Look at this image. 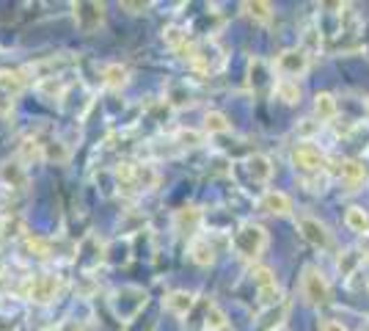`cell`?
Wrapping results in <instances>:
<instances>
[{
	"label": "cell",
	"mask_w": 369,
	"mask_h": 331,
	"mask_svg": "<svg viewBox=\"0 0 369 331\" xmlns=\"http://www.w3.org/2000/svg\"><path fill=\"white\" fill-rule=\"evenodd\" d=\"M268 229L265 227H259V224H254V221H245V224H240V229L234 232V238H231V246L237 251V257H243V259H256L265 248H268Z\"/></svg>",
	"instance_id": "cell-1"
},
{
	"label": "cell",
	"mask_w": 369,
	"mask_h": 331,
	"mask_svg": "<svg viewBox=\"0 0 369 331\" xmlns=\"http://www.w3.org/2000/svg\"><path fill=\"white\" fill-rule=\"evenodd\" d=\"M110 307H113V312H116L119 321L130 323V321H136L138 312L147 307V293H144L141 287H136V284H124V287H119V290L113 293Z\"/></svg>",
	"instance_id": "cell-2"
},
{
	"label": "cell",
	"mask_w": 369,
	"mask_h": 331,
	"mask_svg": "<svg viewBox=\"0 0 369 331\" xmlns=\"http://www.w3.org/2000/svg\"><path fill=\"white\" fill-rule=\"evenodd\" d=\"M300 293H303L306 304H311V307H325V304L331 301V284H328V279H325L314 265H306V268H303Z\"/></svg>",
	"instance_id": "cell-3"
},
{
	"label": "cell",
	"mask_w": 369,
	"mask_h": 331,
	"mask_svg": "<svg viewBox=\"0 0 369 331\" xmlns=\"http://www.w3.org/2000/svg\"><path fill=\"white\" fill-rule=\"evenodd\" d=\"M309 64H311V61H309V53H306L303 47H290V50L279 53L273 70H276L281 78H287V81H297V78H303V75L309 72Z\"/></svg>",
	"instance_id": "cell-4"
},
{
	"label": "cell",
	"mask_w": 369,
	"mask_h": 331,
	"mask_svg": "<svg viewBox=\"0 0 369 331\" xmlns=\"http://www.w3.org/2000/svg\"><path fill=\"white\" fill-rule=\"evenodd\" d=\"M72 17H74V25L80 33L91 36L102 28L105 22V6L102 3H74L72 6Z\"/></svg>",
	"instance_id": "cell-5"
},
{
	"label": "cell",
	"mask_w": 369,
	"mask_h": 331,
	"mask_svg": "<svg viewBox=\"0 0 369 331\" xmlns=\"http://www.w3.org/2000/svg\"><path fill=\"white\" fill-rule=\"evenodd\" d=\"M58 290H61V279H58L56 273H39V276L28 279V284H25V296H28L31 301H36V304H50V301H56Z\"/></svg>",
	"instance_id": "cell-6"
},
{
	"label": "cell",
	"mask_w": 369,
	"mask_h": 331,
	"mask_svg": "<svg viewBox=\"0 0 369 331\" xmlns=\"http://www.w3.org/2000/svg\"><path fill=\"white\" fill-rule=\"evenodd\" d=\"M297 232L303 235V241H309L314 248H331V243H334L331 229L320 218H311V216H300L297 218Z\"/></svg>",
	"instance_id": "cell-7"
},
{
	"label": "cell",
	"mask_w": 369,
	"mask_h": 331,
	"mask_svg": "<svg viewBox=\"0 0 369 331\" xmlns=\"http://www.w3.org/2000/svg\"><path fill=\"white\" fill-rule=\"evenodd\" d=\"M293 163H295V168L306 171V174H320L325 168V155L314 144L303 141V144H297L293 150Z\"/></svg>",
	"instance_id": "cell-8"
},
{
	"label": "cell",
	"mask_w": 369,
	"mask_h": 331,
	"mask_svg": "<svg viewBox=\"0 0 369 331\" xmlns=\"http://www.w3.org/2000/svg\"><path fill=\"white\" fill-rule=\"evenodd\" d=\"M0 182L8 188V191H22L28 185V168L19 158L14 161H3L0 163Z\"/></svg>",
	"instance_id": "cell-9"
},
{
	"label": "cell",
	"mask_w": 369,
	"mask_h": 331,
	"mask_svg": "<svg viewBox=\"0 0 369 331\" xmlns=\"http://www.w3.org/2000/svg\"><path fill=\"white\" fill-rule=\"evenodd\" d=\"M369 179V166L364 161H345L342 163V185L347 193H356Z\"/></svg>",
	"instance_id": "cell-10"
},
{
	"label": "cell",
	"mask_w": 369,
	"mask_h": 331,
	"mask_svg": "<svg viewBox=\"0 0 369 331\" xmlns=\"http://www.w3.org/2000/svg\"><path fill=\"white\" fill-rule=\"evenodd\" d=\"M193 304H196V296L188 293V290H171V293L163 298L165 312H171V315H177V318H185V315L193 309Z\"/></svg>",
	"instance_id": "cell-11"
},
{
	"label": "cell",
	"mask_w": 369,
	"mask_h": 331,
	"mask_svg": "<svg viewBox=\"0 0 369 331\" xmlns=\"http://www.w3.org/2000/svg\"><path fill=\"white\" fill-rule=\"evenodd\" d=\"M259 207L265 213H270V216H290L293 213V199L284 191H268L259 199Z\"/></svg>",
	"instance_id": "cell-12"
},
{
	"label": "cell",
	"mask_w": 369,
	"mask_h": 331,
	"mask_svg": "<svg viewBox=\"0 0 369 331\" xmlns=\"http://www.w3.org/2000/svg\"><path fill=\"white\" fill-rule=\"evenodd\" d=\"M336 113H339L336 97L328 94V91H320V94L314 97V116H317V122H320V124H322V122H331V119H336Z\"/></svg>",
	"instance_id": "cell-13"
},
{
	"label": "cell",
	"mask_w": 369,
	"mask_h": 331,
	"mask_svg": "<svg viewBox=\"0 0 369 331\" xmlns=\"http://www.w3.org/2000/svg\"><path fill=\"white\" fill-rule=\"evenodd\" d=\"M188 254L196 265H213L215 262V248L207 238H193L190 246H188Z\"/></svg>",
	"instance_id": "cell-14"
},
{
	"label": "cell",
	"mask_w": 369,
	"mask_h": 331,
	"mask_svg": "<svg viewBox=\"0 0 369 331\" xmlns=\"http://www.w3.org/2000/svg\"><path fill=\"white\" fill-rule=\"evenodd\" d=\"M25 75H28L25 70H0V91H3L6 97H8V94H11V97L19 94V91L25 88V81H28Z\"/></svg>",
	"instance_id": "cell-15"
},
{
	"label": "cell",
	"mask_w": 369,
	"mask_h": 331,
	"mask_svg": "<svg viewBox=\"0 0 369 331\" xmlns=\"http://www.w3.org/2000/svg\"><path fill=\"white\" fill-rule=\"evenodd\" d=\"M245 168H248V174L254 177V182H268L270 177H273V163H270V158L268 155H251L248 161H245Z\"/></svg>",
	"instance_id": "cell-16"
},
{
	"label": "cell",
	"mask_w": 369,
	"mask_h": 331,
	"mask_svg": "<svg viewBox=\"0 0 369 331\" xmlns=\"http://www.w3.org/2000/svg\"><path fill=\"white\" fill-rule=\"evenodd\" d=\"M364 262V254L359 251V248H345V251H339V259H336V268H339V273L347 279V276H353L356 271H359V265Z\"/></svg>",
	"instance_id": "cell-17"
},
{
	"label": "cell",
	"mask_w": 369,
	"mask_h": 331,
	"mask_svg": "<svg viewBox=\"0 0 369 331\" xmlns=\"http://www.w3.org/2000/svg\"><path fill=\"white\" fill-rule=\"evenodd\" d=\"M345 224L350 232H359V235H369V213L364 207H347L345 213Z\"/></svg>",
	"instance_id": "cell-18"
},
{
	"label": "cell",
	"mask_w": 369,
	"mask_h": 331,
	"mask_svg": "<svg viewBox=\"0 0 369 331\" xmlns=\"http://www.w3.org/2000/svg\"><path fill=\"white\" fill-rule=\"evenodd\" d=\"M199 224H202V213H199L196 207H182V210L177 213V227H179V232L196 235Z\"/></svg>",
	"instance_id": "cell-19"
},
{
	"label": "cell",
	"mask_w": 369,
	"mask_h": 331,
	"mask_svg": "<svg viewBox=\"0 0 369 331\" xmlns=\"http://www.w3.org/2000/svg\"><path fill=\"white\" fill-rule=\"evenodd\" d=\"M248 83H251L254 91H259L262 86L270 83V67H268L262 58H254V61L248 64Z\"/></svg>",
	"instance_id": "cell-20"
},
{
	"label": "cell",
	"mask_w": 369,
	"mask_h": 331,
	"mask_svg": "<svg viewBox=\"0 0 369 331\" xmlns=\"http://www.w3.org/2000/svg\"><path fill=\"white\" fill-rule=\"evenodd\" d=\"M273 91H276V97H279V99H284L287 105H295V102H300V86H297V81L279 78V81L273 83Z\"/></svg>",
	"instance_id": "cell-21"
},
{
	"label": "cell",
	"mask_w": 369,
	"mask_h": 331,
	"mask_svg": "<svg viewBox=\"0 0 369 331\" xmlns=\"http://www.w3.org/2000/svg\"><path fill=\"white\" fill-rule=\"evenodd\" d=\"M130 78V72H127V67H122V64H108L105 70H102V83L108 86V88H122L124 83Z\"/></svg>",
	"instance_id": "cell-22"
},
{
	"label": "cell",
	"mask_w": 369,
	"mask_h": 331,
	"mask_svg": "<svg viewBox=\"0 0 369 331\" xmlns=\"http://www.w3.org/2000/svg\"><path fill=\"white\" fill-rule=\"evenodd\" d=\"M42 155H44V161H56V163L69 161V150L64 147V141H56V138L42 141Z\"/></svg>",
	"instance_id": "cell-23"
},
{
	"label": "cell",
	"mask_w": 369,
	"mask_h": 331,
	"mask_svg": "<svg viewBox=\"0 0 369 331\" xmlns=\"http://www.w3.org/2000/svg\"><path fill=\"white\" fill-rule=\"evenodd\" d=\"M229 119L223 116L221 111H207V116H204V133L207 136H218V133H229Z\"/></svg>",
	"instance_id": "cell-24"
},
{
	"label": "cell",
	"mask_w": 369,
	"mask_h": 331,
	"mask_svg": "<svg viewBox=\"0 0 369 331\" xmlns=\"http://www.w3.org/2000/svg\"><path fill=\"white\" fill-rule=\"evenodd\" d=\"M243 8H245V14H248L254 22H270V19H273V6H270V3H262V0H256V3H243Z\"/></svg>",
	"instance_id": "cell-25"
},
{
	"label": "cell",
	"mask_w": 369,
	"mask_h": 331,
	"mask_svg": "<svg viewBox=\"0 0 369 331\" xmlns=\"http://www.w3.org/2000/svg\"><path fill=\"white\" fill-rule=\"evenodd\" d=\"M163 39H165V45H168V47L182 50V47L188 45V31H185V28H179V25H168V28L163 31Z\"/></svg>",
	"instance_id": "cell-26"
},
{
	"label": "cell",
	"mask_w": 369,
	"mask_h": 331,
	"mask_svg": "<svg viewBox=\"0 0 369 331\" xmlns=\"http://www.w3.org/2000/svg\"><path fill=\"white\" fill-rule=\"evenodd\" d=\"M251 279H254V284H256L259 290H268V287H276V284H279L276 276H273V271L265 268V265H254V268H251Z\"/></svg>",
	"instance_id": "cell-27"
},
{
	"label": "cell",
	"mask_w": 369,
	"mask_h": 331,
	"mask_svg": "<svg viewBox=\"0 0 369 331\" xmlns=\"http://www.w3.org/2000/svg\"><path fill=\"white\" fill-rule=\"evenodd\" d=\"M226 326V315H223L221 307H215V304H210V309H207V318H204V331H221Z\"/></svg>",
	"instance_id": "cell-28"
},
{
	"label": "cell",
	"mask_w": 369,
	"mask_h": 331,
	"mask_svg": "<svg viewBox=\"0 0 369 331\" xmlns=\"http://www.w3.org/2000/svg\"><path fill=\"white\" fill-rule=\"evenodd\" d=\"M174 141H177L182 150H193V147H199V144L204 141V136L196 133V130H179V133L174 136Z\"/></svg>",
	"instance_id": "cell-29"
},
{
	"label": "cell",
	"mask_w": 369,
	"mask_h": 331,
	"mask_svg": "<svg viewBox=\"0 0 369 331\" xmlns=\"http://www.w3.org/2000/svg\"><path fill=\"white\" fill-rule=\"evenodd\" d=\"M317 130H320V122H314V119H303V124H297L295 127V133L300 138H311Z\"/></svg>",
	"instance_id": "cell-30"
},
{
	"label": "cell",
	"mask_w": 369,
	"mask_h": 331,
	"mask_svg": "<svg viewBox=\"0 0 369 331\" xmlns=\"http://www.w3.org/2000/svg\"><path fill=\"white\" fill-rule=\"evenodd\" d=\"M320 331H350L342 321H334V318H322L320 323Z\"/></svg>",
	"instance_id": "cell-31"
},
{
	"label": "cell",
	"mask_w": 369,
	"mask_h": 331,
	"mask_svg": "<svg viewBox=\"0 0 369 331\" xmlns=\"http://www.w3.org/2000/svg\"><path fill=\"white\" fill-rule=\"evenodd\" d=\"M122 8H130L133 14H138L141 8H147V3H122Z\"/></svg>",
	"instance_id": "cell-32"
},
{
	"label": "cell",
	"mask_w": 369,
	"mask_h": 331,
	"mask_svg": "<svg viewBox=\"0 0 369 331\" xmlns=\"http://www.w3.org/2000/svg\"><path fill=\"white\" fill-rule=\"evenodd\" d=\"M367 111H369V97H367Z\"/></svg>",
	"instance_id": "cell-33"
},
{
	"label": "cell",
	"mask_w": 369,
	"mask_h": 331,
	"mask_svg": "<svg viewBox=\"0 0 369 331\" xmlns=\"http://www.w3.org/2000/svg\"><path fill=\"white\" fill-rule=\"evenodd\" d=\"M0 273H3V265H0Z\"/></svg>",
	"instance_id": "cell-34"
}]
</instances>
